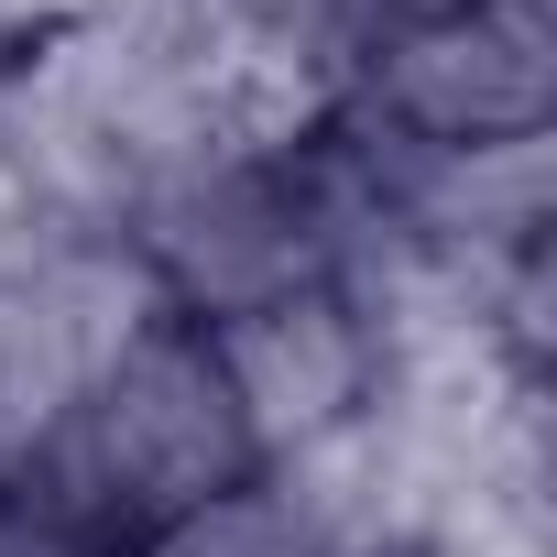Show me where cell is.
<instances>
[{
	"label": "cell",
	"instance_id": "8992f818",
	"mask_svg": "<svg viewBox=\"0 0 557 557\" xmlns=\"http://www.w3.org/2000/svg\"><path fill=\"white\" fill-rule=\"evenodd\" d=\"M0 557H132V546H110L88 513H66L45 492V470H0Z\"/></svg>",
	"mask_w": 557,
	"mask_h": 557
},
{
	"label": "cell",
	"instance_id": "52a82bcc",
	"mask_svg": "<svg viewBox=\"0 0 557 557\" xmlns=\"http://www.w3.org/2000/svg\"><path fill=\"white\" fill-rule=\"evenodd\" d=\"M405 12H448V0H372V34H383V23H405Z\"/></svg>",
	"mask_w": 557,
	"mask_h": 557
},
{
	"label": "cell",
	"instance_id": "6da1fadb",
	"mask_svg": "<svg viewBox=\"0 0 557 557\" xmlns=\"http://www.w3.org/2000/svg\"><path fill=\"white\" fill-rule=\"evenodd\" d=\"M34 470H45V492H55L66 513H88L110 546H132V535H153L164 513H186V503L251 481L262 459H251V437H240V416H230V383H219L208 339H197L186 318H164V329H143V339L77 394L66 437H55Z\"/></svg>",
	"mask_w": 557,
	"mask_h": 557
},
{
	"label": "cell",
	"instance_id": "5b68a950",
	"mask_svg": "<svg viewBox=\"0 0 557 557\" xmlns=\"http://www.w3.org/2000/svg\"><path fill=\"white\" fill-rule=\"evenodd\" d=\"M132 557H318V535L296 524L285 492H273V470H251V481L164 513L153 535H132Z\"/></svg>",
	"mask_w": 557,
	"mask_h": 557
},
{
	"label": "cell",
	"instance_id": "277c9868",
	"mask_svg": "<svg viewBox=\"0 0 557 557\" xmlns=\"http://www.w3.org/2000/svg\"><path fill=\"white\" fill-rule=\"evenodd\" d=\"M197 339H208V361L230 383V416H240L251 459H296V448L361 426L372 394H383V350H372V329L350 318L339 285L262 296V307H240Z\"/></svg>",
	"mask_w": 557,
	"mask_h": 557
},
{
	"label": "cell",
	"instance_id": "3957f363",
	"mask_svg": "<svg viewBox=\"0 0 557 557\" xmlns=\"http://www.w3.org/2000/svg\"><path fill=\"white\" fill-rule=\"evenodd\" d=\"M132 251L153 273L164 318H186V329H219L262 296L318 285V240L285 186V153H208V164L164 175L132 208Z\"/></svg>",
	"mask_w": 557,
	"mask_h": 557
},
{
	"label": "cell",
	"instance_id": "7a4b0ae2",
	"mask_svg": "<svg viewBox=\"0 0 557 557\" xmlns=\"http://www.w3.org/2000/svg\"><path fill=\"white\" fill-rule=\"evenodd\" d=\"M350 110L416 153L557 132V12L546 0H448L361 45Z\"/></svg>",
	"mask_w": 557,
	"mask_h": 557
}]
</instances>
